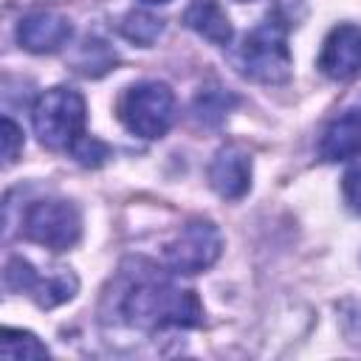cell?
Masks as SVG:
<instances>
[{"label":"cell","instance_id":"obj_11","mask_svg":"<svg viewBox=\"0 0 361 361\" xmlns=\"http://www.w3.org/2000/svg\"><path fill=\"white\" fill-rule=\"evenodd\" d=\"M183 23H186V28H192L195 34H200L203 39H209L214 45H228L234 37V28L217 0H195L183 11Z\"/></svg>","mask_w":361,"mask_h":361},{"label":"cell","instance_id":"obj_2","mask_svg":"<svg viewBox=\"0 0 361 361\" xmlns=\"http://www.w3.org/2000/svg\"><path fill=\"white\" fill-rule=\"evenodd\" d=\"M234 68L262 85H282L290 79V48H288V28L279 20L259 23L234 51Z\"/></svg>","mask_w":361,"mask_h":361},{"label":"cell","instance_id":"obj_3","mask_svg":"<svg viewBox=\"0 0 361 361\" xmlns=\"http://www.w3.org/2000/svg\"><path fill=\"white\" fill-rule=\"evenodd\" d=\"M85 99L73 87H51L34 104V133L48 149H71L85 135Z\"/></svg>","mask_w":361,"mask_h":361},{"label":"cell","instance_id":"obj_6","mask_svg":"<svg viewBox=\"0 0 361 361\" xmlns=\"http://www.w3.org/2000/svg\"><path fill=\"white\" fill-rule=\"evenodd\" d=\"M223 254V234L212 220H189L164 248V259L175 274H200Z\"/></svg>","mask_w":361,"mask_h":361},{"label":"cell","instance_id":"obj_5","mask_svg":"<svg viewBox=\"0 0 361 361\" xmlns=\"http://www.w3.org/2000/svg\"><path fill=\"white\" fill-rule=\"evenodd\" d=\"M23 234L37 243L45 245L51 251H68L71 245H76L79 234H82V217L79 209L68 200H37L25 209L23 217Z\"/></svg>","mask_w":361,"mask_h":361},{"label":"cell","instance_id":"obj_1","mask_svg":"<svg viewBox=\"0 0 361 361\" xmlns=\"http://www.w3.org/2000/svg\"><path fill=\"white\" fill-rule=\"evenodd\" d=\"M116 290V313L133 327H197L203 322V305L195 290L172 285L149 265L147 271H124Z\"/></svg>","mask_w":361,"mask_h":361},{"label":"cell","instance_id":"obj_20","mask_svg":"<svg viewBox=\"0 0 361 361\" xmlns=\"http://www.w3.org/2000/svg\"><path fill=\"white\" fill-rule=\"evenodd\" d=\"M144 3H169V0H144Z\"/></svg>","mask_w":361,"mask_h":361},{"label":"cell","instance_id":"obj_19","mask_svg":"<svg viewBox=\"0 0 361 361\" xmlns=\"http://www.w3.org/2000/svg\"><path fill=\"white\" fill-rule=\"evenodd\" d=\"M344 197L353 212H361V166H353L344 175Z\"/></svg>","mask_w":361,"mask_h":361},{"label":"cell","instance_id":"obj_4","mask_svg":"<svg viewBox=\"0 0 361 361\" xmlns=\"http://www.w3.org/2000/svg\"><path fill=\"white\" fill-rule=\"evenodd\" d=\"M121 124L141 138H161L175 118V93L164 82H138L118 102Z\"/></svg>","mask_w":361,"mask_h":361},{"label":"cell","instance_id":"obj_14","mask_svg":"<svg viewBox=\"0 0 361 361\" xmlns=\"http://www.w3.org/2000/svg\"><path fill=\"white\" fill-rule=\"evenodd\" d=\"M118 31H121L130 42L149 48V45L164 34V20L155 17V14H149V11H127V14L121 17V23H118Z\"/></svg>","mask_w":361,"mask_h":361},{"label":"cell","instance_id":"obj_8","mask_svg":"<svg viewBox=\"0 0 361 361\" xmlns=\"http://www.w3.org/2000/svg\"><path fill=\"white\" fill-rule=\"evenodd\" d=\"M71 34H73L71 20L65 14L48 11V8L28 11L17 23V42L31 54H54L68 45Z\"/></svg>","mask_w":361,"mask_h":361},{"label":"cell","instance_id":"obj_7","mask_svg":"<svg viewBox=\"0 0 361 361\" xmlns=\"http://www.w3.org/2000/svg\"><path fill=\"white\" fill-rule=\"evenodd\" d=\"M319 71L333 82H347L361 71V25H336L319 54Z\"/></svg>","mask_w":361,"mask_h":361},{"label":"cell","instance_id":"obj_18","mask_svg":"<svg viewBox=\"0 0 361 361\" xmlns=\"http://www.w3.org/2000/svg\"><path fill=\"white\" fill-rule=\"evenodd\" d=\"M0 138H3V166H11L23 152V130L8 116H3Z\"/></svg>","mask_w":361,"mask_h":361},{"label":"cell","instance_id":"obj_15","mask_svg":"<svg viewBox=\"0 0 361 361\" xmlns=\"http://www.w3.org/2000/svg\"><path fill=\"white\" fill-rule=\"evenodd\" d=\"M116 65V51L102 39H85L73 56V68L85 76H102Z\"/></svg>","mask_w":361,"mask_h":361},{"label":"cell","instance_id":"obj_10","mask_svg":"<svg viewBox=\"0 0 361 361\" xmlns=\"http://www.w3.org/2000/svg\"><path fill=\"white\" fill-rule=\"evenodd\" d=\"M319 152L324 161H344L361 152V116L344 113L327 124L319 141Z\"/></svg>","mask_w":361,"mask_h":361},{"label":"cell","instance_id":"obj_12","mask_svg":"<svg viewBox=\"0 0 361 361\" xmlns=\"http://www.w3.org/2000/svg\"><path fill=\"white\" fill-rule=\"evenodd\" d=\"M79 290V279L76 274H71L68 268H56L45 276H34L31 288H28V296L39 305V307H56L62 302H71Z\"/></svg>","mask_w":361,"mask_h":361},{"label":"cell","instance_id":"obj_13","mask_svg":"<svg viewBox=\"0 0 361 361\" xmlns=\"http://www.w3.org/2000/svg\"><path fill=\"white\" fill-rule=\"evenodd\" d=\"M234 104H237V99H234L231 93L220 90V87H206V90H200V93L195 96L192 113H195V118H197L200 124L214 127V124H220V121L228 116V110H231Z\"/></svg>","mask_w":361,"mask_h":361},{"label":"cell","instance_id":"obj_9","mask_svg":"<svg viewBox=\"0 0 361 361\" xmlns=\"http://www.w3.org/2000/svg\"><path fill=\"white\" fill-rule=\"evenodd\" d=\"M209 183L220 197H243L251 186V155L240 144H226L209 166Z\"/></svg>","mask_w":361,"mask_h":361},{"label":"cell","instance_id":"obj_17","mask_svg":"<svg viewBox=\"0 0 361 361\" xmlns=\"http://www.w3.org/2000/svg\"><path fill=\"white\" fill-rule=\"evenodd\" d=\"M71 155H73L82 166H102V164L110 158V147L102 144V141L93 138V135H82V138L71 147Z\"/></svg>","mask_w":361,"mask_h":361},{"label":"cell","instance_id":"obj_16","mask_svg":"<svg viewBox=\"0 0 361 361\" xmlns=\"http://www.w3.org/2000/svg\"><path fill=\"white\" fill-rule=\"evenodd\" d=\"M0 355L8 361H25V358H45L48 347L28 330H14L6 327L0 338Z\"/></svg>","mask_w":361,"mask_h":361}]
</instances>
